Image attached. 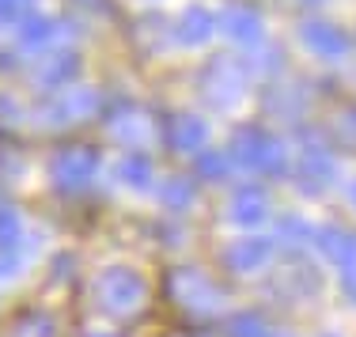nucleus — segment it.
I'll return each instance as SVG.
<instances>
[{
	"label": "nucleus",
	"mask_w": 356,
	"mask_h": 337,
	"mask_svg": "<svg viewBox=\"0 0 356 337\" xmlns=\"http://www.w3.org/2000/svg\"><path fill=\"white\" fill-rule=\"evenodd\" d=\"M103 292H106V303L114 311H129V307H137V303H140L144 284H140L137 273H129V269H114V273H106Z\"/></svg>",
	"instance_id": "obj_1"
},
{
	"label": "nucleus",
	"mask_w": 356,
	"mask_h": 337,
	"mask_svg": "<svg viewBox=\"0 0 356 337\" xmlns=\"http://www.w3.org/2000/svg\"><path fill=\"white\" fill-rule=\"evenodd\" d=\"M303 42H307L318 57H341L345 49H349V35L337 31L334 23H322V19H311L307 27H303Z\"/></svg>",
	"instance_id": "obj_2"
},
{
	"label": "nucleus",
	"mask_w": 356,
	"mask_h": 337,
	"mask_svg": "<svg viewBox=\"0 0 356 337\" xmlns=\"http://www.w3.org/2000/svg\"><path fill=\"white\" fill-rule=\"evenodd\" d=\"M315 243L330 262H337L345 269L356 265V235L353 231H345V227H322V231L315 235Z\"/></svg>",
	"instance_id": "obj_3"
},
{
	"label": "nucleus",
	"mask_w": 356,
	"mask_h": 337,
	"mask_svg": "<svg viewBox=\"0 0 356 337\" xmlns=\"http://www.w3.org/2000/svg\"><path fill=\"white\" fill-rule=\"evenodd\" d=\"M239 145H247V163L250 167H261V171H281L284 156H281V145H277V140L261 137V133H247Z\"/></svg>",
	"instance_id": "obj_4"
},
{
	"label": "nucleus",
	"mask_w": 356,
	"mask_h": 337,
	"mask_svg": "<svg viewBox=\"0 0 356 337\" xmlns=\"http://www.w3.org/2000/svg\"><path fill=\"white\" fill-rule=\"evenodd\" d=\"M224 27H227V35H232V38H239V42H250V38H258V35H261L258 15L243 12V8H232V12L224 15Z\"/></svg>",
	"instance_id": "obj_5"
},
{
	"label": "nucleus",
	"mask_w": 356,
	"mask_h": 337,
	"mask_svg": "<svg viewBox=\"0 0 356 337\" xmlns=\"http://www.w3.org/2000/svg\"><path fill=\"white\" fill-rule=\"evenodd\" d=\"M235 220L239 224H258L261 216H266V197H261V193H254V190H247V193H239V197H235Z\"/></svg>",
	"instance_id": "obj_6"
},
{
	"label": "nucleus",
	"mask_w": 356,
	"mask_h": 337,
	"mask_svg": "<svg viewBox=\"0 0 356 337\" xmlns=\"http://www.w3.org/2000/svg\"><path fill=\"white\" fill-rule=\"evenodd\" d=\"M209 31H213V15L201 12V8H190L186 19H182V38L186 42H205Z\"/></svg>",
	"instance_id": "obj_7"
},
{
	"label": "nucleus",
	"mask_w": 356,
	"mask_h": 337,
	"mask_svg": "<svg viewBox=\"0 0 356 337\" xmlns=\"http://www.w3.org/2000/svg\"><path fill=\"white\" fill-rule=\"evenodd\" d=\"M269 258V243H239V250L232 254V262L239 269H254Z\"/></svg>",
	"instance_id": "obj_8"
},
{
	"label": "nucleus",
	"mask_w": 356,
	"mask_h": 337,
	"mask_svg": "<svg viewBox=\"0 0 356 337\" xmlns=\"http://www.w3.org/2000/svg\"><path fill=\"white\" fill-rule=\"evenodd\" d=\"M201 140H205V125H201V122L182 117V122L175 125V145H178V148H197Z\"/></svg>",
	"instance_id": "obj_9"
},
{
	"label": "nucleus",
	"mask_w": 356,
	"mask_h": 337,
	"mask_svg": "<svg viewBox=\"0 0 356 337\" xmlns=\"http://www.w3.org/2000/svg\"><path fill=\"white\" fill-rule=\"evenodd\" d=\"M122 174H125V179H129V182H133V186H144V182H148V159H140V156L125 159Z\"/></svg>",
	"instance_id": "obj_10"
},
{
	"label": "nucleus",
	"mask_w": 356,
	"mask_h": 337,
	"mask_svg": "<svg viewBox=\"0 0 356 337\" xmlns=\"http://www.w3.org/2000/svg\"><path fill=\"white\" fill-rule=\"evenodd\" d=\"M232 330L239 334V337H261V322L247 315V318H235V322H232Z\"/></svg>",
	"instance_id": "obj_11"
},
{
	"label": "nucleus",
	"mask_w": 356,
	"mask_h": 337,
	"mask_svg": "<svg viewBox=\"0 0 356 337\" xmlns=\"http://www.w3.org/2000/svg\"><path fill=\"white\" fill-rule=\"evenodd\" d=\"M341 288L349 292V296L356 299V265L353 269H345V277H341Z\"/></svg>",
	"instance_id": "obj_12"
},
{
	"label": "nucleus",
	"mask_w": 356,
	"mask_h": 337,
	"mask_svg": "<svg viewBox=\"0 0 356 337\" xmlns=\"http://www.w3.org/2000/svg\"><path fill=\"white\" fill-rule=\"evenodd\" d=\"M201 167H205V174H224V159H216V156H209Z\"/></svg>",
	"instance_id": "obj_13"
},
{
	"label": "nucleus",
	"mask_w": 356,
	"mask_h": 337,
	"mask_svg": "<svg viewBox=\"0 0 356 337\" xmlns=\"http://www.w3.org/2000/svg\"><path fill=\"white\" fill-rule=\"evenodd\" d=\"M353 205H356V182H353Z\"/></svg>",
	"instance_id": "obj_14"
}]
</instances>
